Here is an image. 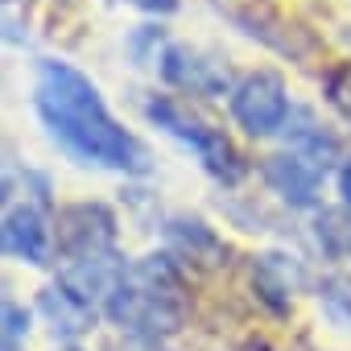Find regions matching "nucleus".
<instances>
[{
	"mask_svg": "<svg viewBox=\"0 0 351 351\" xmlns=\"http://www.w3.org/2000/svg\"><path fill=\"white\" fill-rule=\"evenodd\" d=\"M34 108L46 124V132L83 165L99 169H124V173H145L149 153L145 145L116 124L108 112L99 87L79 75L66 62H42L38 66V87H34Z\"/></svg>",
	"mask_w": 351,
	"mask_h": 351,
	"instance_id": "f257e3e1",
	"label": "nucleus"
},
{
	"mask_svg": "<svg viewBox=\"0 0 351 351\" xmlns=\"http://www.w3.org/2000/svg\"><path fill=\"white\" fill-rule=\"evenodd\" d=\"M58 252V285L79 298H108L124 277V261L116 248V215L104 203H75L58 211L54 223Z\"/></svg>",
	"mask_w": 351,
	"mask_h": 351,
	"instance_id": "f03ea898",
	"label": "nucleus"
},
{
	"mask_svg": "<svg viewBox=\"0 0 351 351\" xmlns=\"http://www.w3.org/2000/svg\"><path fill=\"white\" fill-rule=\"evenodd\" d=\"M108 318L136 335V339H165L173 330H182L186 322V293H182V273L178 261L169 252H153L141 256L124 269V277L116 281V289L104 302Z\"/></svg>",
	"mask_w": 351,
	"mask_h": 351,
	"instance_id": "7ed1b4c3",
	"label": "nucleus"
},
{
	"mask_svg": "<svg viewBox=\"0 0 351 351\" xmlns=\"http://www.w3.org/2000/svg\"><path fill=\"white\" fill-rule=\"evenodd\" d=\"M145 116H149L161 132H169L173 141H182L186 149H195V157L203 161V169L215 173L219 182H240V178H244L248 165H244L240 149L228 141L223 128H215L207 116H199L186 99H178V95H153V99L145 104Z\"/></svg>",
	"mask_w": 351,
	"mask_h": 351,
	"instance_id": "20e7f679",
	"label": "nucleus"
},
{
	"mask_svg": "<svg viewBox=\"0 0 351 351\" xmlns=\"http://www.w3.org/2000/svg\"><path fill=\"white\" fill-rule=\"evenodd\" d=\"M219 13L228 17V21H236L248 38H256V42H265L269 50H277V54H285V58H314V38L298 25V21H289L273 0H219Z\"/></svg>",
	"mask_w": 351,
	"mask_h": 351,
	"instance_id": "39448f33",
	"label": "nucleus"
},
{
	"mask_svg": "<svg viewBox=\"0 0 351 351\" xmlns=\"http://www.w3.org/2000/svg\"><path fill=\"white\" fill-rule=\"evenodd\" d=\"M232 116L248 136H273L289 124V95L277 71H252L232 87Z\"/></svg>",
	"mask_w": 351,
	"mask_h": 351,
	"instance_id": "423d86ee",
	"label": "nucleus"
},
{
	"mask_svg": "<svg viewBox=\"0 0 351 351\" xmlns=\"http://www.w3.org/2000/svg\"><path fill=\"white\" fill-rule=\"evenodd\" d=\"M0 244L9 256L29 261V265H50L54 252V228L38 203H21L5 211V228H0Z\"/></svg>",
	"mask_w": 351,
	"mask_h": 351,
	"instance_id": "0eeeda50",
	"label": "nucleus"
},
{
	"mask_svg": "<svg viewBox=\"0 0 351 351\" xmlns=\"http://www.w3.org/2000/svg\"><path fill=\"white\" fill-rule=\"evenodd\" d=\"M161 75H165V83L182 87L191 95H223L228 91V71L191 46H169L161 54Z\"/></svg>",
	"mask_w": 351,
	"mask_h": 351,
	"instance_id": "6e6552de",
	"label": "nucleus"
},
{
	"mask_svg": "<svg viewBox=\"0 0 351 351\" xmlns=\"http://www.w3.org/2000/svg\"><path fill=\"white\" fill-rule=\"evenodd\" d=\"M318 178L322 169L314 161H306L302 153H277L265 161V182L289 203V207H314L318 199Z\"/></svg>",
	"mask_w": 351,
	"mask_h": 351,
	"instance_id": "1a4fd4ad",
	"label": "nucleus"
},
{
	"mask_svg": "<svg viewBox=\"0 0 351 351\" xmlns=\"http://www.w3.org/2000/svg\"><path fill=\"white\" fill-rule=\"evenodd\" d=\"M38 310L50 318L54 335H62V339H79V335H87V330L95 326V310H91V302L79 298V293H71L66 285H50V289H42Z\"/></svg>",
	"mask_w": 351,
	"mask_h": 351,
	"instance_id": "9d476101",
	"label": "nucleus"
},
{
	"mask_svg": "<svg viewBox=\"0 0 351 351\" xmlns=\"http://www.w3.org/2000/svg\"><path fill=\"white\" fill-rule=\"evenodd\" d=\"M169 248L178 256H186L191 265H219V256H223V244L199 219H173L169 223Z\"/></svg>",
	"mask_w": 351,
	"mask_h": 351,
	"instance_id": "9b49d317",
	"label": "nucleus"
},
{
	"mask_svg": "<svg viewBox=\"0 0 351 351\" xmlns=\"http://www.w3.org/2000/svg\"><path fill=\"white\" fill-rule=\"evenodd\" d=\"M285 128H289V141L298 145V153H302L306 161H314L318 169L339 157V141H335L310 112H289V124H285Z\"/></svg>",
	"mask_w": 351,
	"mask_h": 351,
	"instance_id": "f8f14e48",
	"label": "nucleus"
},
{
	"mask_svg": "<svg viewBox=\"0 0 351 351\" xmlns=\"http://www.w3.org/2000/svg\"><path fill=\"white\" fill-rule=\"evenodd\" d=\"M289 261H293V256H261V261H256L252 281H256L261 298H265L273 310H285V306H289V293H293V265H289Z\"/></svg>",
	"mask_w": 351,
	"mask_h": 351,
	"instance_id": "ddd939ff",
	"label": "nucleus"
},
{
	"mask_svg": "<svg viewBox=\"0 0 351 351\" xmlns=\"http://www.w3.org/2000/svg\"><path fill=\"white\" fill-rule=\"evenodd\" d=\"M326 99H330V108L351 124V62H347V66H335V71L326 75Z\"/></svg>",
	"mask_w": 351,
	"mask_h": 351,
	"instance_id": "4468645a",
	"label": "nucleus"
},
{
	"mask_svg": "<svg viewBox=\"0 0 351 351\" xmlns=\"http://www.w3.org/2000/svg\"><path fill=\"white\" fill-rule=\"evenodd\" d=\"M29 330V314L17 306V302H9L5 298V351H17V339Z\"/></svg>",
	"mask_w": 351,
	"mask_h": 351,
	"instance_id": "2eb2a0df",
	"label": "nucleus"
},
{
	"mask_svg": "<svg viewBox=\"0 0 351 351\" xmlns=\"http://www.w3.org/2000/svg\"><path fill=\"white\" fill-rule=\"evenodd\" d=\"M322 289H326V302H330L335 310L343 306V318L351 322V285H347V281H326Z\"/></svg>",
	"mask_w": 351,
	"mask_h": 351,
	"instance_id": "dca6fc26",
	"label": "nucleus"
},
{
	"mask_svg": "<svg viewBox=\"0 0 351 351\" xmlns=\"http://www.w3.org/2000/svg\"><path fill=\"white\" fill-rule=\"evenodd\" d=\"M108 351H165L157 339H136V335H128L124 343H112Z\"/></svg>",
	"mask_w": 351,
	"mask_h": 351,
	"instance_id": "f3484780",
	"label": "nucleus"
},
{
	"mask_svg": "<svg viewBox=\"0 0 351 351\" xmlns=\"http://www.w3.org/2000/svg\"><path fill=\"white\" fill-rule=\"evenodd\" d=\"M132 5H141L145 13H173V9H178V0H132Z\"/></svg>",
	"mask_w": 351,
	"mask_h": 351,
	"instance_id": "a211bd4d",
	"label": "nucleus"
},
{
	"mask_svg": "<svg viewBox=\"0 0 351 351\" xmlns=\"http://www.w3.org/2000/svg\"><path fill=\"white\" fill-rule=\"evenodd\" d=\"M339 195L347 199V207H351V157L343 161V169H339Z\"/></svg>",
	"mask_w": 351,
	"mask_h": 351,
	"instance_id": "6ab92c4d",
	"label": "nucleus"
},
{
	"mask_svg": "<svg viewBox=\"0 0 351 351\" xmlns=\"http://www.w3.org/2000/svg\"><path fill=\"white\" fill-rule=\"evenodd\" d=\"M347 248H351V232H347Z\"/></svg>",
	"mask_w": 351,
	"mask_h": 351,
	"instance_id": "aec40b11",
	"label": "nucleus"
},
{
	"mask_svg": "<svg viewBox=\"0 0 351 351\" xmlns=\"http://www.w3.org/2000/svg\"><path fill=\"white\" fill-rule=\"evenodd\" d=\"M71 351H75V347H71Z\"/></svg>",
	"mask_w": 351,
	"mask_h": 351,
	"instance_id": "412c9836",
	"label": "nucleus"
}]
</instances>
